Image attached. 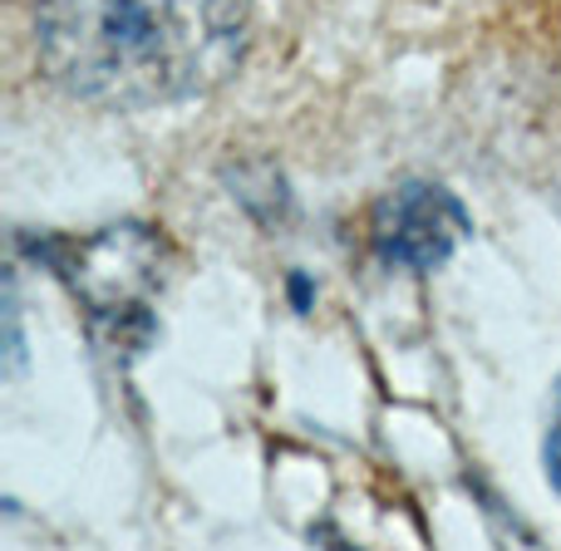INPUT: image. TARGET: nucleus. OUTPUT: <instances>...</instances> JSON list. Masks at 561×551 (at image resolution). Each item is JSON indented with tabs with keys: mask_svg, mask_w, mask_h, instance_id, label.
Instances as JSON below:
<instances>
[{
	"mask_svg": "<svg viewBox=\"0 0 561 551\" xmlns=\"http://www.w3.org/2000/svg\"><path fill=\"white\" fill-rule=\"evenodd\" d=\"M75 290L94 306L99 320L148 315V290L158 286V242L144 227H108L94 242L75 246Z\"/></svg>",
	"mask_w": 561,
	"mask_h": 551,
	"instance_id": "3",
	"label": "nucleus"
},
{
	"mask_svg": "<svg viewBox=\"0 0 561 551\" xmlns=\"http://www.w3.org/2000/svg\"><path fill=\"white\" fill-rule=\"evenodd\" d=\"M468 237V213L448 187L438 183H399L379 197L369 217V242L385 266L399 272H434L458 252Z\"/></svg>",
	"mask_w": 561,
	"mask_h": 551,
	"instance_id": "2",
	"label": "nucleus"
},
{
	"mask_svg": "<svg viewBox=\"0 0 561 551\" xmlns=\"http://www.w3.org/2000/svg\"><path fill=\"white\" fill-rule=\"evenodd\" d=\"M547 478L561 493V404H557V418H552V434H547Z\"/></svg>",
	"mask_w": 561,
	"mask_h": 551,
	"instance_id": "4",
	"label": "nucleus"
},
{
	"mask_svg": "<svg viewBox=\"0 0 561 551\" xmlns=\"http://www.w3.org/2000/svg\"><path fill=\"white\" fill-rule=\"evenodd\" d=\"M252 39V0H35V49L75 99L118 114L213 94Z\"/></svg>",
	"mask_w": 561,
	"mask_h": 551,
	"instance_id": "1",
	"label": "nucleus"
}]
</instances>
